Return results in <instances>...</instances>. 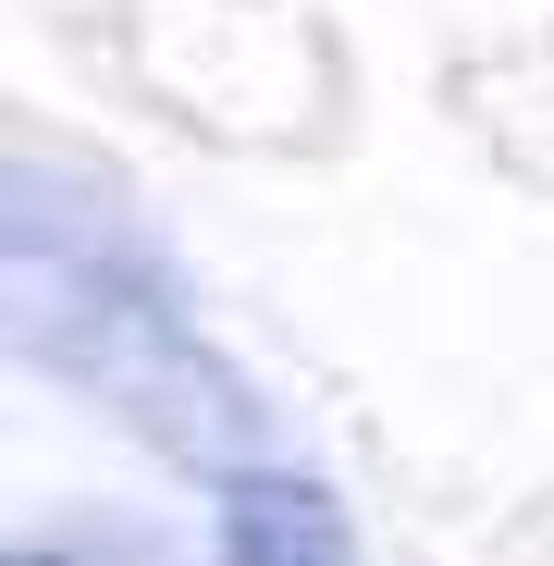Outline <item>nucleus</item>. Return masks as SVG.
I'll use <instances>...</instances> for the list:
<instances>
[{
	"instance_id": "7ed1b4c3",
	"label": "nucleus",
	"mask_w": 554,
	"mask_h": 566,
	"mask_svg": "<svg viewBox=\"0 0 554 566\" xmlns=\"http://www.w3.org/2000/svg\"><path fill=\"white\" fill-rule=\"evenodd\" d=\"M13 566H74V554H50V542H25V554H13Z\"/></svg>"
},
{
	"instance_id": "f257e3e1",
	"label": "nucleus",
	"mask_w": 554,
	"mask_h": 566,
	"mask_svg": "<svg viewBox=\"0 0 554 566\" xmlns=\"http://www.w3.org/2000/svg\"><path fill=\"white\" fill-rule=\"evenodd\" d=\"M0 321L38 382L124 419L148 455L198 468V481H234L271 455L259 382L185 321V283L148 259V234L62 160H13L0 185Z\"/></svg>"
},
{
	"instance_id": "f03ea898",
	"label": "nucleus",
	"mask_w": 554,
	"mask_h": 566,
	"mask_svg": "<svg viewBox=\"0 0 554 566\" xmlns=\"http://www.w3.org/2000/svg\"><path fill=\"white\" fill-rule=\"evenodd\" d=\"M210 505H222V566H357V530H345V505L309 481V468L259 455Z\"/></svg>"
}]
</instances>
